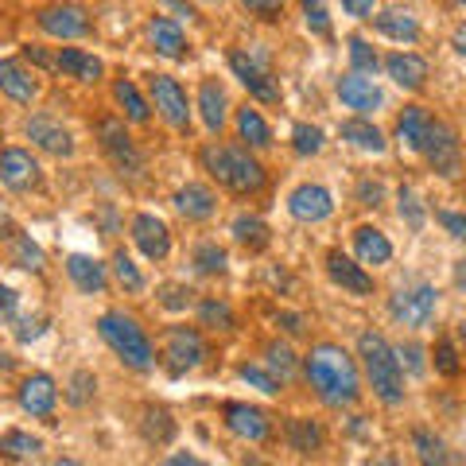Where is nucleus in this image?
Listing matches in <instances>:
<instances>
[{
    "label": "nucleus",
    "instance_id": "nucleus-1",
    "mask_svg": "<svg viewBox=\"0 0 466 466\" xmlns=\"http://www.w3.org/2000/svg\"><path fill=\"white\" fill-rule=\"evenodd\" d=\"M308 381L319 392V400L330 404V408L354 404L361 397V377H358L354 358H350L342 346H334V342L311 346V354H308Z\"/></svg>",
    "mask_w": 466,
    "mask_h": 466
},
{
    "label": "nucleus",
    "instance_id": "nucleus-2",
    "mask_svg": "<svg viewBox=\"0 0 466 466\" xmlns=\"http://www.w3.org/2000/svg\"><path fill=\"white\" fill-rule=\"evenodd\" d=\"M202 167H207L214 179L233 195H257L260 187H265V167H260L245 148L207 144V148H202Z\"/></svg>",
    "mask_w": 466,
    "mask_h": 466
},
{
    "label": "nucleus",
    "instance_id": "nucleus-3",
    "mask_svg": "<svg viewBox=\"0 0 466 466\" xmlns=\"http://www.w3.org/2000/svg\"><path fill=\"white\" fill-rule=\"evenodd\" d=\"M97 334L106 339V346L125 361L128 370L148 373L156 366V346L148 342V334H144V327L137 323V319H128L121 311H106L97 319Z\"/></svg>",
    "mask_w": 466,
    "mask_h": 466
},
{
    "label": "nucleus",
    "instance_id": "nucleus-4",
    "mask_svg": "<svg viewBox=\"0 0 466 466\" xmlns=\"http://www.w3.org/2000/svg\"><path fill=\"white\" fill-rule=\"evenodd\" d=\"M358 358L361 366H366V377L373 392L381 397L385 404H400L404 400V373L397 366V358H392V346L381 339L377 330H366L358 339Z\"/></svg>",
    "mask_w": 466,
    "mask_h": 466
},
{
    "label": "nucleus",
    "instance_id": "nucleus-5",
    "mask_svg": "<svg viewBox=\"0 0 466 466\" xmlns=\"http://www.w3.org/2000/svg\"><path fill=\"white\" fill-rule=\"evenodd\" d=\"M229 70L241 78V86L249 90L257 101L265 106H276L280 101V86L272 78V66H268V51L265 47H241L229 55Z\"/></svg>",
    "mask_w": 466,
    "mask_h": 466
},
{
    "label": "nucleus",
    "instance_id": "nucleus-6",
    "mask_svg": "<svg viewBox=\"0 0 466 466\" xmlns=\"http://www.w3.org/2000/svg\"><path fill=\"white\" fill-rule=\"evenodd\" d=\"M164 358H167V373L171 377H183L202 366L207 358V342L195 327H171L167 339H164Z\"/></svg>",
    "mask_w": 466,
    "mask_h": 466
},
{
    "label": "nucleus",
    "instance_id": "nucleus-7",
    "mask_svg": "<svg viewBox=\"0 0 466 466\" xmlns=\"http://www.w3.org/2000/svg\"><path fill=\"white\" fill-rule=\"evenodd\" d=\"M420 152L428 156V164L440 171L443 179H455V175H459V164H462V159H459V133L447 121H431L428 125Z\"/></svg>",
    "mask_w": 466,
    "mask_h": 466
},
{
    "label": "nucleus",
    "instance_id": "nucleus-8",
    "mask_svg": "<svg viewBox=\"0 0 466 466\" xmlns=\"http://www.w3.org/2000/svg\"><path fill=\"white\" fill-rule=\"evenodd\" d=\"M435 303H440L435 288L431 284H416V288H400L397 296L389 299V311H392V319H397L400 327H428L435 319Z\"/></svg>",
    "mask_w": 466,
    "mask_h": 466
},
{
    "label": "nucleus",
    "instance_id": "nucleus-9",
    "mask_svg": "<svg viewBox=\"0 0 466 466\" xmlns=\"http://www.w3.org/2000/svg\"><path fill=\"white\" fill-rule=\"evenodd\" d=\"M97 140H101L106 156H109L121 171H133V175L140 171V152H137L133 137L125 133V125L116 121V116H101V121H97Z\"/></svg>",
    "mask_w": 466,
    "mask_h": 466
},
{
    "label": "nucleus",
    "instance_id": "nucleus-10",
    "mask_svg": "<svg viewBox=\"0 0 466 466\" xmlns=\"http://www.w3.org/2000/svg\"><path fill=\"white\" fill-rule=\"evenodd\" d=\"M148 90H152V101H156L159 116H164L171 128H187V125H191V109H187V94H183L179 82L167 78V75H156L148 82Z\"/></svg>",
    "mask_w": 466,
    "mask_h": 466
},
{
    "label": "nucleus",
    "instance_id": "nucleus-11",
    "mask_svg": "<svg viewBox=\"0 0 466 466\" xmlns=\"http://www.w3.org/2000/svg\"><path fill=\"white\" fill-rule=\"evenodd\" d=\"M288 210H291L296 222H327V218L334 214V195L319 183H303L288 195Z\"/></svg>",
    "mask_w": 466,
    "mask_h": 466
},
{
    "label": "nucleus",
    "instance_id": "nucleus-12",
    "mask_svg": "<svg viewBox=\"0 0 466 466\" xmlns=\"http://www.w3.org/2000/svg\"><path fill=\"white\" fill-rule=\"evenodd\" d=\"M222 416H226V428L238 435V440L245 443H265L268 440V416H265V408H257V404H226L222 408Z\"/></svg>",
    "mask_w": 466,
    "mask_h": 466
},
{
    "label": "nucleus",
    "instance_id": "nucleus-13",
    "mask_svg": "<svg viewBox=\"0 0 466 466\" xmlns=\"http://www.w3.org/2000/svg\"><path fill=\"white\" fill-rule=\"evenodd\" d=\"M39 27L55 39H82L90 35V16L78 8V5H55V8H43L39 12Z\"/></svg>",
    "mask_w": 466,
    "mask_h": 466
},
{
    "label": "nucleus",
    "instance_id": "nucleus-14",
    "mask_svg": "<svg viewBox=\"0 0 466 466\" xmlns=\"http://www.w3.org/2000/svg\"><path fill=\"white\" fill-rule=\"evenodd\" d=\"M0 183H5L8 191H32L39 183V164L32 159V152H24V148L0 152Z\"/></svg>",
    "mask_w": 466,
    "mask_h": 466
},
{
    "label": "nucleus",
    "instance_id": "nucleus-15",
    "mask_svg": "<svg viewBox=\"0 0 466 466\" xmlns=\"http://www.w3.org/2000/svg\"><path fill=\"white\" fill-rule=\"evenodd\" d=\"M133 241L148 260H164L171 253V229L159 222L156 214H137L133 218Z\"/></svg>",
    "mask_w": 466,
    "mask_h": 466
},
{
    "label": "nucleus",
    "instance_id": "nucleus-16",
    "mask_svg": "<svg viewBox=\"0 0 466 466\" xmlns=\"http://www.w3.org/2000/svg\"><path fill=\"white\" fill-rule=\"evenodd\" d=\"M327 276L334 284H339L342 291H350V296H370L373 291V276L358 265V260H350L346 253L330 249L327 253Z\"/></svg>",
    "mask_w": 466,
    "mask_h": 466
},
{
    "label": "nucleus",
    "instance_id": "nucleus-17",
    "mask_svg": "<svg viewBox=\"0 0 466 466\" xmlns=\"http://www.w3.org/2000/svg\"><path fill=\"white\" fill-rule=\"evenodd\" d=\"M339 97H342V106H346V109H358V113H361V121H366V113L381 109V101H385L381 86H377L373 78H361V75H346V78H339Z\"/></svg>",
    "mask_w": 466,
    "mask_h": 466
},
{
    "label": "nucleus",
    "instance_id": "nucleus-18",
    "mask_svg": "<svg viewBox=\"0 0 466 466\" xmlns=\"http://www.w3.org/2000/svg\"><path fill=\"white\" fill-rule=\"evenodd\" d=\"M55 404H58V389L47 373H32L27 381L20 385V408L27 416H39V420H47L55 412Z\"/></svg>",
    "mask_w": 466,
    "mask_h": 466
},
{
    "label": "nucleus",
    "instance_id": "nucleus-19",
    "mask_svg": "<svg viewBox=\"0 0 466 466\" xmlns=\"http://www.w3.org/2000/svg\"><path fill=\"white\" fill-rule=\"evenodd\" d=\"M385 70L400 90H420V86L428 82V58H420L412 51H392L385 58Z\"/></svg>",
    "mask_w": 466,
    "mask_h": 466
},
{
    "label": "nucleus",
    "instance_id": "nucleus-20",
    "mask_svg": "<svg viewBox=\"0 0 466 466\" xmlns=\"http://www.w3.org/2000/svg\"><path fill=\"white\" fill-rule=\"evenodd\" d=\"M27 137L51 156H75V137L58 121H51V116H32V121H27Z\"/></svg>",
    "mask_w": 466,
    "mask_h": 466
},
{
    "label": "nucleus",
    "instance_id": "nucleus-21",
    "mask_svg": "<svg viewBox=\"0 0 466 466\" xmlns=\"http://www.w3.org/2000/svg\"><path fill=\"white\" fill-rule=\"evenodd\" d=\"M175 210L183 218H191V222H207V218H214V210H218V195L202 183H187L175 191Z\"/></svg>",
    "mask_w": 466,
    "mask_h": 466
},
{
    "label": "nucleus",
    "instance_id": "nucleus-22",
    "mask_svg": "<svg viewBox=\"0 0 466 466\" xmlns=\"http://www.w3.org/2000/svg\"><path fill=\"white\" fill-rule=\"evenodd\" d=\"M66 276L75 280L78 291H86V296H101V291H106V284H109L106 265H101V260H94V257H82V253L66 257Z\"/></svg>",
    "mask_w": 466,
    "mask_h": 466
},
{
    "label": "nucleus",
    "instance_id": "nucleus-23",
    "mask_svg": "<svg viewBox=\"0 0 466 466\" xmlns=\"http://www.w3.org/2000/svg\"><path fill=\"white\" fill-rule=\"evenodd\" d=\"M148 39H152L156 55H164V58H187V35H183V27L175 24V20L152 16L148 20Z\"/></svg>",
    "mask_w": 466,
    "mask_h": 466
},
{
    "label": "nucleus",
    "instance_id": "nucleus-24",
    "mask_svg": "<svg viewBox=\"0 0 466 466\" xmlns=\"http://www.w3.org/2000/svg\"><path fill=\"white\" fill-rule=\"evenodd\" d=\"M55 70H63L66 78H78V82H97L101 78V58H94L90 51L82 47H63L55 55Z\"/></svg>",
    "mask_w": 466,
    "mask_h": 466
},
{
    "label": "nucleus",
    "instance_id": "nucleus-25",
    "mask_svg": "<svg viewBox=\"0 0 466 466\" xmlns=\"http://www.w3.org/2000/svg\"><path fill=\"white\" fill-rule=\"evenodd\" d=\"M354 253H358V265L366 268V265H389V257H392V245L381 229H373V226H358L354 229Z\"/></svg>",
    "mask_w": 466,
    "mask_h": 466
},
{
    "label": "nucleus",
    "instance_id": "nucleus-26",
    "mask_svg": "<svg viewBox=\"0 0 466 466\" xmlns=\"http://www.w3.org/2000/svg\"><path fill=\"white\" fill-rule=\"evenodd\" d=\"M0 94H8L12 101H20V106H27L35 94H39V86H35V78L27 75V70L20 66V63H12V58H5L0 63Z\"/></svg>",
    "mask_w": 466,
    "mask_h": 466
},
{
    "label": "nucleus",
    "instance_id": "nucleus-27",
    "mask_svg": "<svg viewBox=\"0 0 466 466\" xmlns=\"http://www.w3.org/2000/svg\"><path fill=\"white\" fill-rule=\"evenodd\" d=\"M226 90L218 86L214 78H207L198 86V113H202V125L210 128V133H218V128L226 125Z\"/></svg>",
    "mask_w": 466,
    "mask_h": 466
},
{
    "label": "nucleus",
    "instance_id": "nucleus-28",
    "mask_svg": "<svg viewBox=\"0 0 466 466\" xmlns=\"http://www.w3.org/2000/svg\"><path fill=\"white\" fill-rule=\"evenodd\" d=\"M428 125H431V116H428L424 106H408V109L400 113V121H397V140H400V148H404V152H420Z\"/></svg>",
    "mask_w": 466,
    "mask_h": 466
},
{
    "label": "nucleus",
    "instance_id": "nucleus-29",
    "mask_svg": "<svg viewBox=\"0 0 466 466\" xmlns=\"http://www.w3.org/2000/svg\"><path fill=\"white\" fill-rule=\"evenodd\" d=\"M373 24H377V32L389 35V39H397V43H416V39H420V24H416V16H408V12H400V8L377 12Z\"/></svg>",
    "mask_w": 466,
    "mask_h": 466
},
{
    "label": "nucleus",
    "instance_id": "nucleus-30",
    "mask_svg": "<svg viewBox=\"0 0 466 466\" xmlns=\"http://www.w3.org/2000/svg\"><path fill=\"white\" fill-rule=\"evenodd\" d=\"M412 447L424 466H451V451H447V440L435 435L431 428H416L412 431Z\"/></svg>",
    "mask_w": 466,
    "mask_h": 466
},
{
    "label": "nucleus",
    "instance_id": "nucleus-31",
    "mask_svg": "<svg viewBox=\"0 0 466 466\" xmlns=\"http://www.w3.org/2000/svg\"><path fill=\"white\" fill-rule=\"evenodd\" d=\"M342 140H350L354 148L361 152H385V137H381V128L370 125V121H361V116H354V121H342Z\"/></svg>",
    "mask_w": 466,
    "mask_h": 466
},
{
    "label": "nucleus",
    "instance_id": "nucleus-32",
    "mask_svg": "<svg viewBox=\"0 0 466 466\" xmlns=\"http://www.w3.org/2000/svg\"><path fill=\"white\" fill-rule=\"evenodd\" d=\"M233 241L249 253H260L268 245V226L257 214H241V218H233Z\"/></svg>",
    "mask_w": 466,
    "mask_h": 466
},
{
    "label": "nucleus",
    "instance_id": "nucleus-33",
    "mask_svg": "<svg viewBox=\"0 0 466 466\" xmlns=\"http://www.w3.org/2000/svg\"><path fill=\"white\" fill-rule=\"evenodd\" d=\"M39 451H43V440H35V435H27L20 428H8L0 435V455L5 459H35Z\"/></svg>",
    "mask_w": 466,
    "mask_h": 466
},
{
    "label": "nucleus",
    "instance_id": "nucleus-34",
    "mask_svg": "<svg viewBox=\"0 0 466 466\" xmlns=\"http://www.w3.org/2000/svg\"><path fill=\"white\" fill-rule=\"evenodd\" d=\"M238 133H241V140L249 144V148H268L272 144L265 116H260L257 109H238Z\"/></svg>",
    "mask_w": 466,
    "mask_h": 466
},
{
    "label": "nucleus",
    "instance_id": "nucleus-35",
    "mask_svg": "<svg viewBox=\"0 0 466 466\" xmlns=\"http://www.w3.org/2000/svg\"><path fill=\"white\" fill-rule=\"evenodd\" d=\"M288 443L291 451H299V455H311V451H319V443H323V431H319V424H311V420H288Z\"/></svg>",
    "mask_w": 466,
    "mask_h": 466
},
{
    "label": "nucleus",
    "instance_id": "nucleus-36",
    "mask_svg": "<svg viewBox=\"0 0 466 466\" xmlns=\"http://www.w3.org/2000/svg\"><path fill=\"white\" fill-rule=\"evenodd\" d=\"M113 94H116V101H121V109H125V116H128V121L144 125V121H148V116H152L148 101L140 97V90H137V86L128 82V78H121V82H116V86H113Z\"/></svg>",
    "mask_w": 466,
    "mask_h": 466
},
{
    "label": "nucleus",
    "instance_id": "nucleus-37",
    "mask_svg": "<svg viewBox=\"0 0 466 466\" xmlns=\"http://www.w3.org/2000/svg\"><path fill=\"white\" fill-rule=\"evenodd\" d=\"M195 268L202 276H222L226 272V249L218 241H198L195 245Z\"/></svg>",
    "mask_w": 466,
    "mask_h": 466
},
{
    "label": "nucleus",
    "instance_id": "nucleus-38",
    "mask_svg": "<svg viewBox=\"0 0 466 466\" xmlns=\"http://www.w3.org/2000/svg\"><path fill=\"white\" fill-rule=\"evenodd\" d=\"M397 202H400V218H404V226H408V229H424L428 210H424V202H420L416 187H400V191H397Z\"/></svg>",
    "mask_w": 466,
    "mask_h": 466
},
{
    "label": "nucleus",
    "instance_id": "nucleus-39",
    "mask_svg": "<svg viewBox=\"0 0 466 466\" xmlns=\"http://www.w3.org/2000/svg\"><path fill=\"white\" fill-rule=\"evenodd\" d=\"M113 276H116V284H121L125 291H140L144 288V272L133 265V257H128L125 249L113 253Z\"/></svg>",
    "mask_w": 466,
    "mask_h": 466
},
{
    "label": "nucleus",
    "instance_id": "nucleus-40",
    "mask_svg": "<svg viewBox=\"0 0 466 466\" xmlns=\"http://www.w3.org/2000/svg\"><path fill=\"white\" fill-rule=\"evenodd\" d=\"M346 47H350V63H354V75L366 78V75H373V70L381 66V58H377V51H373L361 35H354V39L346 43Z\"/></svg>",
    "mask_w": 466,
    "mask_h": 466
},
{
    "label": "nucleus",
    "instance_id": "nucleus-41",
    "mask_svg": "<svg viewBox=\"0 0 466 466\" xmlns=\"http://www.w3.org/2000/svg\"><path fill=\"white\" fill-rule=\"evenodd\" d=\"M265 366H268L272 373H280V377H291V373H296V354H291L288 342L272 339V342L265 346Z\"/></svg>",
    "mask_w": 466,
    "mask_h": 466
},
{
    "label": "nucleus",
    "instance_id": "nucleus-42",
    "mask_svg": "<svg viewBox=\"0 0 466 466\" xmlns=\"http://www.w3.org/2000/svg\"><path fill=\"white\" fill-rule=\"evenodd\" d=\"M12 257H16L20 268H32V272L43 268V249L27 238V233H16V238H12Z\"/></svg>",
    "mask_w": 466,
    "mask_h": 466
},
{
    "label": "nucleus",
    "instance_id": "nucleus-43",
    "mask_svg": "<svg viewBox=\"0 0 466 466\" xmlns=\"http://www.w3.org/2000/svg\"><path fill=\"white\" fill-rule=\"evenodd\" d=\"M171 431H175V424H171V416L164 412V408H144V435H148V440L167 443Z\"/></svg>",
    "mask_w": 466,
    "mask_h": 466
},
{
    "label": "nucleus",
    "instance_id": "nucleus-44",
    "mask_svg": "<svg viewBox=\"0 0 466 466\" xmlns=\"http://www.w3.org/2000/svg\"><path fill=\"white\" fill-rule=\"evenodd\" d=\"M198 319H202V327H214V330H229L233 327V311H229V303H222V299H207V303H202Z\"/></svg>",
    "mask_w": 466,
    "mask_h": 466
},
{
    "label": "nucleus",
    "instance_id": "nucleus-45",
    "mask_svg": "<svg viewBox=\"0 0 466 466\" xmlns=\"http://www.w3.org/2000/svg\"><path fill=\"white\" fill-rule=\"evenodd\" d=\"M392 358H397L400 373H404V370H408V373H424V370H428V361H424V346H420V342H400L397 350H392Z\"/></svg>",
    "mask_w": 466,
    "mask_h": 466
},
{
    "label": "nucleus",
    "instance_id": "nucleus-46",
    "mask_svg": "<svg viewBox=\"0 0 466 466\" xmlns=\"http://www.w3.org/2000/svg\"><path fill=\"white\" fill-rule=\"evenodd\" d=\"M291 144H296L299 156H315L319 148H323V128H315V125H296V128H291Z\"/></svg>",
    "mask_w": 466,
    "mask_h": 466
},
{
    "label": "nucleus",
    "instance_id": "nucleus-47",
    "mask_svg": "<svg viewBox=\"0 0 466 466\" xmlns=\"http://www.w3.org/2000/svg\"><path fill=\"white\" fill-rule=\"evenodd\" d=\"M238 377H241L245 385L260 389L265 397H276V392H280V381H276V377H272L268 370H260V366H241V370H238Z\"/></svg>",
    "mask_w": 466,
    "mask_h": 466
},
{
    "label": "nucleus",
    "instance_id": "nucleus-48",
    "mask_svg": "<svg viewBox=\"0 0 466 466\" xmlns=\"http://www.w3.org/2000/svg\"><path fill=\"white\" fill-rule=\"evenodd\" d=\"M94 389H97V381H94V373H86V370H78L75 377H70V385H66V400L75 404V408H82L86 400L94 397Z\"/></svg>",
    "mask_w": 466,
    "mask_h": 466
},
{
    "label": "nucleus",
    "instance_id": "nucleus-49",
    "mask_svg": "<svg viewBox=\"0 0 466 466\" xmlns=\"http://www.w3.org/2000/svg\"><path fill=\"white\" fill-rule=\"evenodd\" d=\"M435 370H440L443 377H459V350H455V342L451 339H440L435 342Z\"/></svg>",
    "mask_w": 466,
    "mask_h": 466
},
{
    "label": "nucleus",
    "instance_id": "nucleus-50",
    "mask_svg": "<svg viewBox=\"0 0 466 466\" xmlns=\"http://www.w3.org/2000/svg\"><path fill=\"white\" fill-rule=\"evenodd\" d=\"M191 296H195V291L183 288V284H164V288H159V303H164L167 311H187V308H191Z\"/></svg>",
    "mask_w": 466,
    "mask_h": 466
},
{
    "label": "nucleus",
    "instance_id": "nucleus-51",
    "mask_svg": "<svg viewBox=\"0 0 466 466\" xmlns=\"http://www.w3.org/2000/svg\"><path fill=\"white\" fill-rule=\"evenodd\" d=\"M303 16H308V27L319 35H330V16L323 5H303Z\"/></svg>",
    "mask_w": 466,
    "mask_h": 466
},
{
    "label": "nucleus",
    "instance_id": "nucleus-52",
    "mask_svg": "<svg viewBox=\"0 0 466 466\" xmlns=\"http://www.w3.org/2000/svg\"><path fill=\"white\" fill-rule=\"evenodd\" d=\"M16 308H20V296H16V291H12L8 284H0V323L16 319Z\"/></svg>",
    "mask_w": 466,
    "mask_h": 466
},
{
    "label": "nucleus",
    "instance_id": "nucleus-53",
    "mask_svg": "<svg viewBox=\"0 0 466 466\" xmlns=\"http://www.w3.org/2000/svg\"><path fill=\"white\" fill-rule=\"evenodd\" d=\"M435 222H440V226H447V233H451V238H462V233H466L462 214H455V210H435Z\"/></svg>",
    "mask_w": 466,
    "mask_h": 466
},
{
    "label": "nucleus",
    "instance_id": "nucleus-54",
    "mask_svg": "<svg viewBox=\"0 0 466 466\" xmlns=\"http://www.w3.org/2000/svg\"><path fill=\"white\" fill-rule=\"evenodd\" d=\"M39 334H43V319H24L20 330H16V339L20 342H32V339H39Z\"/></svg>",
    "mask_w": 466,
    "mask_h": 466
},
{
    "label": "nucleus",
    "instance_id": "nucleus-55",
    "mask_svg": "<svg viewBox=\"0 0 466 466\" xmlns=\"http://www.w3.org/2000/svg\"><path fill=\"white\" fill-rule=\"evenodd\" d=\"M342 12H346V16H358V20H366V16H373V5H370V0H346V5H342Z\"/></svg>",
    "mask_w": 466,
    "mask_h": 466
},
{
    "label": "nucleus",
    "instance_id": "nucleus-56",
    "mask_svg": "<svg viewBox=\"0 0 466 466\" xmlns=\"http://www.w3.org/2000/svg\"><path fill=\"white\" fill-rule=\"evenodd\" d=\"M164 466H210V462L198 459V455H191V451H179V455H171Z\"/></svg>",
    "mask_w": 466,
    "mask_h": 466
},
{
    "label": "nucleus",
    "instance_id": "nucleus-57",
    "mask_svg": "<svg viewBox=\"0 0 466 466\" xmlns=\"http://www.w3.org/2000/svg\"><path fill=\"white\" fill-rule=\"evenodd\" d=\"M288 334H303V315H291V311H280V319H276Z\"/></svg>",
    "mask_w": 466,
    "mask_h": 466
},
{
    "label": "nucleus",
    "instance_id": "nucleus-58",
    "mask_svg": "<svg viewBox=\"0 0 466 466\" xmlns=\"http://www.w3.org/2000/svg\"><path fill=\"white\" fill-rule=\"evenodd\" d=\"M358 191H361V202H366V207H377V198H381V183H370L366 179Z\"/></svg>",
    "mask_w": 466,
    "mask_h": 466
},
{
    "label": "nucleus",
    "instance_id": "nucleus-59",
    "mask_svg": "<svg viewBox=\"0 0 466 466\" xmlns=\"http://www.w3.org/2000/svg\"><path fill=\"white\" fill-rule=\"evenodd\" d=\"M245 12H257V16H265V20H276L280 16V5H257L253 0V5H245Z\"/></svg>",
    "mask_w": 466,
    "mask_h": 466
},
{
    "label": "nucleus",
    "instance_id": "nucleus-60",
    "mask_svg": "<svg viewBox=\"0 0 466 466\" xmlns=\"http://www.w3.org/2000/svg\"><path fill=\"white\" fill-rule=\"evenodd\" d=\"M24 55L32 58V63H39V66H55V58H51V55H43L39 47H24Z\"/></svg>",
    "mask_w": 466,
    "mask_h": 466
},
{
    "label": "nucleus",
    "instance_id": "nucleus-61",
    "mask_svg": "<svg viewBox=\"0 0 466 466\" xmlns=\"http://www.w3.org/2000/svg\"><path fill=\"white\" fill-rule=\"evenodd\" d=\"M55 466H82V462H75V459H58Z\"/></svg>",
    "mask_w": 466,
    "mask_h": 466
},
{
    "label": "nucleus",
    "instance_id": "nucleus-62",
    "mask_svg": "<svg viewBox=\"0 0 466 466\" xmlns=\"http://www.w3.org/2000/svg\"><path fill=\"white\" fill-rule=\"evenodd\" d=\"M377 466H404V462H397V459H385V462H377Z\"/></svg>",
    "mask_w": 466,
    "mask_h": 466
}]
</instances>
